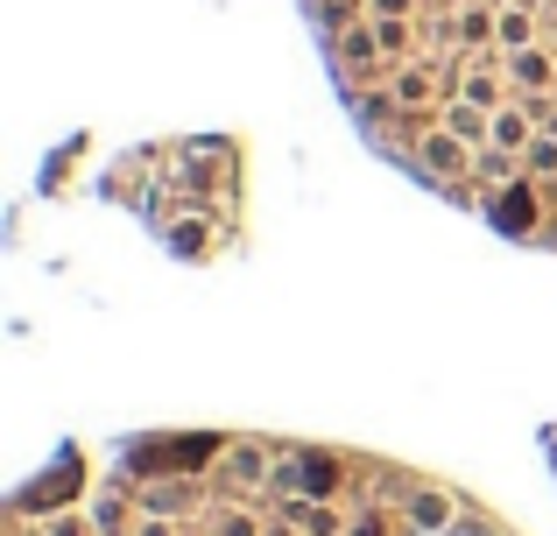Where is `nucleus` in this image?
<instances>
[{"label":"nucleus","instance_id":"obj_1","mask_svg":"<svg viewBox=\"0 0 557 536\" xmlns=\"http://www.w3.org/2000/svg\"><path fill=\"white\" fill-rule=\"evenodd\" d=\"M480 220H487L494 234H508V240H536L544 220H550V198H544L536 177H516V184H502V191L480 198Z\"/></svg>","mask_w":557,"mask_h":536},{"label":"nucleus","instance_id":"obj_2","mask_svg":"<svg viewBox=\"0 0 557 536\" xmlns=\"http://www.w3.org/2000/svg\"><path fill=\"white\" fill-rule=\"evenodd\" d=\"M275 466H283V445H275V438H233L226 452H219L212 481H219V495L255 501L261 487H275Z\"/></svg>","mask_w":557,"mask_h":536},{"label":"nucleus","instance_id":"obj_3","mask_svg":"<svg viewBox=\"0 0 557 536\" xmlns=\"http://www.w3.org/2000/svg\"><path fill=\"white\" fill-rule=\"evenodd\" d=\"M275 495L339 501V495H346V459H339V452H311V445H304L297 459H283V466H275Z\"/></svg>","mask_w":557,"mask_h":536},{"label":"nucleus","instance_id":"obj_4","mask_svg":"<svg viewBox=\"0 0 557 536\" xmlns=\"http://www.w3.org/2000/svg\"><path fill=\"white\" fill-rule=\"evenodd\" d=\"M508 85H516L522 99L550 92V85H557V57H550V50H536V42H530V50H508Z\"/></svg>","mask_w":557,"mask_h":536},{"label":"nucleus","instance_id":"obj_5","mask_svg":"<svg viewBox=\"0 0 557 536\" xmlns=\"http://www.w3.org/2000/svg\"><path fill=\"white\" fill-rule=\"evenodd\" d=\"M395 99H403V107H445L451 78H437L431 64H403V71H395Z\"/></svg>","mask_w":557,"mask_h":536},{"label":"nucleus","instance_id":"obj_6","mask_svg":"<svg viewBox=\"0 0 557 536\" xmlns=\"http://www.w3.org/2000/svg\"><path fill=\"white\" fill-rule=\"evenodd\" d=\"M451 515H459V501L437 495V487H409L403 495V523L409 529H451Z\"/></svg>","mask_w":557,"mask_h":536},{"label":"nucleus","instance_id":"obj_7","mask_svg":"<svg viewBox=\"0 0 557 536\" xmlns=\"http://www.w3.org/2000/svg\"><path fill=\"white\" fill-rule=\"evenodd\" d=\"M283 523H297L304 536H346L339 501H304V495H283Z\"/></svg>","mask_w":557,"mask_h":536},{"label":"nucleus","instance_id":"obj_8","mask_svg":"<svg viewBox=\"0 0 557 536\" xmlns=\"http://www.w3.org/2000/svg\"><path fill=\"white\" fill-rule=\"evenodd\" d=\"M437 127H451L459 141H473V149H487V135H494V113H480L473 99H459L451 92L445 107H437Z\"/></svg>","mask_w":557,"mask_h":536},{"label":"nucleus","instance_id":"obj_9","mask_svg":"<svg viewBox=\"0 0 557 536\" xmlns=\"http://www.w3.org/2000/svg\"><path fill=\"white\" fill-rule=\"evenodd\" d=\"M516 177H530L516 149H494V141H487V149H473V184H480V198L502 191V184H516Z\"/></svg>","mask_w":557,"mask_h":536},{"label":"nucleus","instance_id":"obj_10","mask_svg":"<svg viewBox=\"0 0 557 536\" xmlns=\"http://www.w3.org/2000/svg\"><path fill=\"white\" fill-rule=\"evenodd\" d=\"M71 495H78V459H64V466H57V473H42V487H28V495H22V515H42V509H50V501H57V509H64Z\"/></svg>","mask_w":557,"mask_h":536},{"label":"nucleus","instance_id":"obj_11","mask_svg":"<svg viewBox=\"0 0 557 536\" xmlns=\"http://www.w3.org/2000/svg\"><path fill=\"white\" fill-rule=\"evenodd\" d=\"M487 141H494V149H516V155H522V149L536 141V113L522 107V99H508V107L494 113V135H487Z\"/></svg>","mask_w":557,"mask_h":536},{"label":"nucleus","instance_id":"obj_12","mask_svg":"<svg viewBox=\"0 0 557 536\" xmlns=\"http://www.w3.org/2000/svg\"><path fill=\"white\" fill-rule=\"evenodd\" d=\"M135 501H141V515H184L190 509V487L184 481H141Z\"/></svg>","mask_w":557,"mask_h":536},{"label":"nucleus","instance_id":"obj_13","mask_svg":"<svg viewBox=\"0 0 557 536\" xmlns=\"http://www.w3.org/2000/svg\"><path fill=\"white\" fill-rule=\"evenodd\" d=\"M212 536H269V523L255 515V501H219V515H212Z\"/></svg>","mask_w":557,"mask_h":536},{"label":"nucleus","instance_id":"obj_14","mask_svg":"<svg viewBox=\"0 0 557 536\" xmlns=\"http://www.w3.org/2000/svg\"><path fill=\"white\" fill-rule=\"evenodd\" d=\"M163 240L184 254V262H205V248H212V220H170Z\"/></svg>","mask_w":557,"mask_h":536},{"label":"nucleus","instance_id":"obj_15","mask_svg":"<svg viewBox=\"0 0 557 536\" xmlns=\"http://www.w3.org/2000/svg\"><path fill=\"white\" fill-rule=\"evenodd\" d=\"M451 92L473 99L480 113H502V107H508V99H502V78H494V71H466V78H451Z\"/></svg>","mask_w":557,"mask_h":536},{"label":"nucleus","instance_id":"obj_16","mask_svg":"<svg viewBox=\"0 0 557 536\" xmlns=\"http://www.w3.org/2000/svg\"><path fill=\"white\" fill-rule=\"evenodd\" d=\"M522 170H530L536 184H557V135H544V127H536V141L522 149Z\"/></svg>","mask_w":557,"mask_h":536},{"label":"nucleus","instance_id":"obj_17","mask_svg":"<svg viewBox=\"0 0 557 536\" xmlns=\"http://www.w3.org/2000/svg\"><path fill=\"white\" fill-rule=\"evenodd\" d=\"M374 36H381V57H388V64H403V57L417 50V36H409V22H374Z\"/></svg>","mask_w":557,"mask_h":536},{"label":"nucleus","instance_id":"obj_18","mask_svg":"<svg viewBox=\"0 0 557 536\" xmlns=\"http://www.w3.org/2000/svg\"><path fill=\"white\" fill-rule=\"evenodd\" d=\"M530 42H536L530 14H522V8H508V14H502V57H508V50H530Z\"/></svg>","mask_w":557,"mask_h":536},{"label":"nucleus","instance_id":"obj_19","mask_svg":"<svg viewBox=\"0 0 557 536\" xmlns=\"http://www.w3.org/2000/svg\"><path fill=\"white\" fill-rule=\"evenodd\" d=\"M42 536H99V529H92V515H64L57 509L50 523H42Z\"/></svg>","mask_w":557,"mask_h":536},{"label":"nucleus","instance_id":"obj_20","mask_svg":"<svg viewBox=\"0 0 557 536\" xmlns=\"http://www.w3.org/2000/svg\"><path fill=\"white\" fill-rule=\"evenodd\" d=\"M388 523H395L388 509H360L354 523H346V536H388Z\"/></svg>","mask_w":557,"mask_h":536},{"label":"nucleus","instance_id":"obj_21","mask_svg":"<svg viewBox=\"0 0 557 536\" xmlns=\"http://www.w3.org/2000/svg\"><path fill=\"white\" fill-rule=\"evenodd\" d=\"M417 0H368V22H409Z\"/></svg>","mask_w":557,"mask_h":536},{"label":"nucleus","instance_id":"obj_22","mask_svg":"<svg viewBox=\"0 0 557 536\" xmlns=\"http://www.w3.org/2000/svg\"><path fill=\"white\" fill-rule=\"evenodd\" d=\"M135 536H177V515H141Z\"/></svg>","mask_w":557,"mask_h":536},{"label":"nucleus","instance_id":"obj_23","mask_svg":"<svg viewBox=\"0 0 557 536\" xmlns=\"http://www.w3.org/2000/svg\"><path fill=\"white\" fill-rule=\"evenodd\" d=\"M269 536H304L297 523H283V515H275V523H269Z\"/></svg>","mask_w":557,"mask_h":536}]
</instances>
